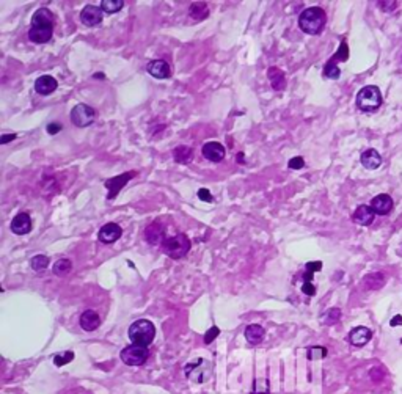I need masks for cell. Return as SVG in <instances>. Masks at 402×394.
I'll use <instances>...</instances> for the list:
<instances>
[{
	"label": "cell",
	"mask_w": 402,
	"mask_h": 394,
	"mask_svg": "<svg viewBox=\"0 0 402 394\" xmlns=\"http://www.w3.org/2000/svg\"><path fill=\"white\" fill-rule=\"evenodd\" d=\"M371 207L377 215H387L393 209V198L387 193H380L371 200Z\"/></svg>",
	"instance_id": "obj_12"
},
{
	"label": "cell",
	"mask_w": 402,
	"mask_h": 394,
	"mask_svg": "<svg viewBox=\"0 0 402 394\" xmlns=\"http://www.w3.org/2000/svg\"><path fill=\"white\" fill-rule=\"evenodd\" d=\"M124 7L123 0H104L101 4V10L105 13H116Z\"/></svg>",
	"instance_id": "obj_29"
},
{
	"label": "cell",
	"mask_w": 402,
	"mask_h": 394,
	"mask_svg": "<svg viewBox=\"0 0 402 394\" xmlns=\"http://www.w3.org/2000/svg\"><path fill=\"white\" fill-rule=\"evenodd\" d=\"M245 338L250 344H259L264 338V328L258 324H251L245 328Z\"/></svg>",
	"instance_id": "obj_23"
},
{
	"label": "cell",
	"mask_w": 402,
	"mask_h": 394,
	"mask_svg": "<svg viewBox=\"0 0 402 394\" xmlns=\"http://www.w3.org/2000/svg\"><path fill=\"white\" fill-rule=\"evenodd\" d=\"M145 239L148 243L151 245H162V242L167 239L165 237V226L160 221H153L146 226L145 230Z\"/></svg>",
	"instance_id": "obj_9"
},
{
	"label": "cell",
	"mask_w": 402,
	"mask_h": 394,
	"mask_svg": "<svg viewBox=\"0 0 402 394\" xmlns=\"http://www.w3.org/2000/svg\"><path fill=\"white\" fill-rule=\"evenodd\" d=\"M198 198H200L201 201H206V203L212 201V195L209 193L207 189H200V190H198Z\"/></svg>",
	"instance_id": "obj_37"
},
{
	"label": "cell",
	"mask_w": 402,
	"mask_h": 394,
	"mask_svg": "<svg viewBox=\"0 0 402 394\" xmlns=\"http://www.w3.org/2000/svg\"><path fill=\"white\" fill-rule=\"evenodd\" d=\"M188 16L194 20H203L209 16V7L204 2H194L188 8Z\"/></svg>",
	"instance_id": "obj_25"
},
{
	"label": "cell",
	"mask_w": 402,
	"mask_h": 394,
	"mask_svg": "<svg viewBox=\"0 0 402 394\" xmlns=\"http://www.w3.org/2000/svg\"><path fill=\"white\" fill-rule=\"evenodd\" d=\"M54 35V26H32L29 30V39L35 44H46Z\"/></svg>",
	"instance_id": "obj_8"
},
{
	"label": "cell",
	"mask_w": 402,
	"mask_h": 394,
	"mask_svg": "<svg viewBox=\"0 0 402 394\" xmlns=\"http://www.w3.org/2000/svg\"><path fill=\"white\" fill-rule=\"evenodd\" d=\"M379 8L387 11V13H391L397 8V2H391V0L390 2H379Z\"/></svg>",
	"instance_id": "obj_36"
},
{
	"label": "cell",
	"mask_w": 402,
	"mask_h": 394,
	"mask_svg": "<svg viewBox=\"0 0 402 394\" xmlns=\"http://www.w3.org/2000/svg\"><path fill=\"white\" fill-rule=\"evenodd\" d=\"M80 20L83 26L94 27L102 22V10L96 5H87L80 13Z\"/></svg>",
	"instance_id": "obj_10"
},
{
	"label": "cell",
	"mask_w": 402,
	"mask_h": 394,
	"mask_svg": "<svg viewBox=\"0 0 402 394\" xmlns=\"http://www.w3.org/2000/svg\"><path fill=\"white\" fill-rule=\"evenodd\" d=\"M94 77H96V79H104V74H96Z\"/></svg>",
	"instance_id": "obj_44"
},
{
	"label": "cell",
	"mask_w": 402,
	"mask_h": 394,
	"mask_svg": "<svg viewBox=\"0 0 402 394\" xmlns=\"http://www.w3.org/2000/svg\"><path fill=\"white\" fill-rule=\"evenodd\" d=\"M288 165H289L291 170H300V168L305 167V160H303V157L297 156V157H292V159L288 162Z\"/></svg>",
	"instance_id": "obj_34"
},
{
	"label": "cell",
	"mask_w": 402,
	"mask_h": 394,
	"mask_svg": "<svg viewBox=\"0 0 402 394\" xmlns=\"http://www.w3.org/2000/svg\"><path fill=\"white\" fill-rule=\"evenodd\" d=\"M154 336H156V328L150 321H146V319L135 321L129 327V339L135 346L148 347L153 342Z\"/></svg>",
	"instance_id": "obj_2"
},
{
	"label": "cell",
	"mask_w": 402,
	"mask_h": 394,
	"mask_svg": "<svg viewBox=\"0 0 402 394\" xmlns=\"http://www.w3.org/2000/svg\"><path fill=\"white\" fill-rule=\"evenodd\" d=\"M236 160L241 162V163H244V153H239V154L236 156Z\"/></svg>",
	"instance_id": "obj_43"
},
{
	"label": "cell",
	"mask_w": 402,
	"mask_h": 394,
	"mask_svg": "<svg viewBox=\"0 0 402 394\" xmlns=\"http://www.w3.org/2000/svg\"><path fill=\"white\" fill-rule=\"evenodd\" d=\"M58 84L57 80L52 77V76H41L38 77V80L35 82V90L38 94H43V96H48L51 93H54L57 90Z\"/></svg>",
	"instance_id": "obj_17"
},
{
	"label": "cell",
	"mask_w": 402,
	"mask_h": 394,
	"mask_svg": "<svg viewBox=\"0 0 402 394\" xmlns=\"http://www.w3.org/2000/svg\"><path fill=\"white\" fill-rule=\"evenodd\" d=\"M382 106V93L375 85L363 87L357 94V107L363 112H374Z\"/></svg>",
	"instance_id": "obj_4"
},
{
	"label": "cell",
	"mask_w": 402,
	"mask_h": 394,
	"mask_svg": "<svg viewBox=\"0 0 402 394\" xmlns=\"http://www.w3.org/2000/svg\"><path fill=\"white\" fill-rule=\"evenodd\" d=\"M73 358H74L73 352H65L63 355H55L54 363H55V366H65V364H68L69 361H73Z\"/></svg>",
	"instance_id": "obj_33"
},
{
	"label": "cell",
	"mask_w": 402,
	"mask_h": 394,
	"mask_svg": "<svg viewBox=\"0 0 402 394\" xmlns=\"http://www.w3.org/2000/svg\"><path fill=\"white\" fill-rule=\"evenodd\" d=\"M302 291H303V294H306V296H314V294H316V287H314L311 283H303V284H302Z\"/></svg>",
	"instance_id": "obj_38"
},
{
	"label": "cell",
	"mask_w": 402,
	"mask_h": 394,
	"mask_svg": "<svg viewBox=\"0 0 402 394\" xmlns=\"http://www.w3.org/2000/svg\"><path fill=\"white\" fill-rule=\"evenodd\" d=\"M96 119V110L87 104H77L71 110V122L76 128H87Z\"/></svg>",
	"instance_id": "obj_5"
},
{
	"label": "cell",
	"mask_w": 402,
	"mask_h": 394,
	"mask_svg": "<svg viewBox=\"0 0 402 394\" xmlns=\"http://www.w3.org/2000/svg\"><path fill=\"white\" fill-rule=\"evenodd\" d=\"M372 333H371V330L366 328V327H357L353 328L350 333H349V341L350 344L357 346V347H362L365 346L369 339H371Z\"/></svg>",
	"instance_id": "obj_20"
},
{
	"label": "cell",
	"mask_w": 402,
	"mask_h": 394,
	"mask_svg": "<svg viewBox=\"0 0 402 394\" xmlns=\"http://www.w3.org/2000/svg\"><path fill=\"white\" fill-rule=\"evenodd\" d=\"M134 176H135V171H128V173H123V175H120V176H116V178H112V179L105 181V182H104L105 187L109 189L107 198H109V200H113V198L118 195V192L123 189V185L128 184Z\"/></svg>",
	"instance_id": "obj_7"
},
{
	"label": "cell",
	"mask_w": 402,
	"mask_h": 394,
	"mask_svg": "<svg viewBox=\"0 0 402 394\" xmlns=\"http://www.w3.org/2000/svg\"><path fill=\"white\" fill-rule=\"evenodd\" d=\"M324 76L328 79H338L341 76V69L336 66V63H333V61L330 60L324 68Z\"/></svg>",
	"instance_id": "obj_31"
},
{
	"label": "cell",
	"mask_w": 402,
	"mask_h": 394,
	"mask_svg": "<svg viewBox=\"0 0 402 394\" xmlns=\"http://www.w3.org/2000/svg\"><path fill=\"white\" fill-rule=\"evenodd\" d=\"M32 26H54V14L48 8H39L32 16Z\"/></svg>",
	"instance_id": "obj_22"
},
{
	"label": "cell",
	"mask_w": 402,
	"mask_h": 394,
	"mask_svg": "<svg viewBox=\"0 0 402 394\" xmlns=\"http://www.w3.org/2000/svg\"><path fill=\"white\" fill-rule=\"evenodd\" d=\"M360 162L366 168V170H377L380 165H382V156H380L375 150H366L362 153V157H360Z\"/></svg>",
	"instance_id": "obj_18"
},
{
	"label": "cell",
	"mask_w": 402,
	"mask_h": 394,
	"mask_svg": "<svg viewBox=\"0 0 402 394\" xmlns=\"http://www.w3.org/2000/svg\"><path fill=\"white\" fill-rule=\"evenodd\" d=\"M390 325L394 327V325H402V316H396L390 321Z\"/></svg>",
	"instance_id": "obj_42"
},
{
	"label": "cell",
	"mask_w": 402,
	"mask_h": 394,
	"mask_svg": "<svg viewBox=\"0 0 402 394\" xmlns=\"http://www.w3.org/2000/svg\"><path fill=\"white\" fill-rule=\"evenodd\" d=\"M385 284V277L379 272H374V274H369L366 278H365V286L369 291H379L380 287H384Z\"/></svg>",
	"instance_id": "obj_26"
},
{
	"label": "cell",
	"mask_w": 402,
	"mask_h": 394,
	"mask_svg": "<svg viewBox=\"0 0 402 394\" xmlns=\"http://www.w3.org/2000/svg\"><path fill=\"white\" fill-rule=\"evenodd\" d=\"M371 379H372L374 382H380V380L384 379V374H382V372H380L379 367H375V369L371 371Z\"/></svg>",
	"instance_id": "obj_39"
},
{
	"label": "cell",
	"mask_w": 402,
	"mask_h": 394,
	"mask_svg": "<svg viewBox=\"0 0 402 394\" xmlns=\"http://www.w3.org/2000/svg\"><path fill=\"white\" fill-rule=\"evenodd\" d=\"M11 231L17 236H24L32 231V218L27 212L17 214L11 221Z\"/></svg>",
	"instance_id": "obj_13"
},
{
	"label": "cell",
	"mask_w": 402,
	"mask_h": 394,
	"mask_svg": "<svg viewBox=\"0 0 402 394\" xmlns=\"http://www.w3.org/2000/svg\"><path fill=\"white\" fill-rule=\"evenodd\" d=\"M327 24V14L321 7H310L299 16V27L308 35H319Z\"/></svg>",
	"instance_id": "obj_1"
},
{
	"label": "cell",
	"mask_w": 402,
	"mask_h": 394,
	"mask_svg": "<svg viewBox=\"0 0 402 394\" xmlns=\"http://www.w3.org/2000/svg\"><path fill=\"white\" fill-rule=\"evenodd\" d=\"M327 357V349L324 347H311L308 350V360H317V358H325Z\"/></svg>",
	"instance_id": "obj_32"
},
{
	"label": "cell",
	"mask_w": 402,
	"mask_h": 394,
	"mask_svg": "<svg viewBox=\"0 0 402 394\" xmlns=\"http://www.w3.org/2000/svg\"><path fill=\"white\" fill-rule=\"evenodd\" d=\"M61 131V126L58 122H52V124H49L48 126V132L51 134V135H54V134H58Z\"/></svg>",
	"instance_id": "obj_40"
},
{
	"label": "cell",
	"mask_w": 402,
	"mask_h": 394,
	"mask_svg": "<svg viewBox=\"0 0 402 394\" xmlns=\"http://www.w3.org/2000/svg\"><path fill=\"white\" fill-rule=\"evenodd\" d=\"M374 217H375V212L372 211L371 206H366V204L358 206L352 214V220L357 225H362V226H369L374 221Z\"/></svg>",
	"instance_id": "obj_15"
},
{
	"label": "cell",
	"mask_w": 402,
	"mask_h": 394,
	"mask_svg": "<svg viewBox=\"0 0 402 394\" xmlns=\"http://www.w3.org/2000/svg\"><path fill=\"white\" fill-rule=\"evenodd\" d=\"M267 77L270 80V85L273 90L277 91H281L286 88V77H285V72L280 69V68H275L272 66L269 71H267Z\"/></svg>",
	"instance_id": "obj_21"
},
{
	"label": "cell",
	"mask_w": 402,
	"mask_h": 394,
	"mask_svg": "<svg viewBox=\"0 0 402 394\" xmlns=\"http://www.w3.org/2000/svg\"><path fill=\"white\" fill-rule=\"evenodd\" d=\"M162 252L172 259H181L190 252V240L185 234H176L167 237L162 245Z\"/></svg>",
	"instance_id": "obj_3"
},
{
	"label": "cell",
	"mask_w": 402,
	"mask_h": 394,
	"mask_svg": "<svg viewBox=\"0 0 402 394\" xmlns=\"http://www.w3.org/2000/svg\"><path fill=\"white\" fill-rule=\"evenodd\" d=\"M148 349L131 344L121 350V360L128 366H141L148 360Z\"/></svg>",
	"instance_id": "obj_6"
},
{
	"label": "cell",
	"mask_w": 402,
	"mask_h": 394,
	"mask_svg": "<svg viewBox=\"0 0 402 394\" xmlns=\"http://www.w3.org/2000/svg\"><path fill=\"white\" fill-rule=\"evenodd\" d=\"M219 335H220V330H219L217 327L209 328V330L206 331V335H204V344H210Z\"/></svg>",
	"instance_id": "obj_35"
},
{
	"label": "cell",
	"mask_w": 402,
	"mask_h": 394,
	"mask_svg": "<svg viewBox=\"0 0 402 394\" xmlns=\"http://www.w3.org/2000/svg\"><path fill=\"white\" fill-rule=\"evenodd\" d=\"M173 157L178 163L185 165L188 162H192L194 159V150L190 146H185V144H181V146H176L173 150Z\"/></svg>",
	"instance_id": "obj_24"
},
{
	"label": "cell",
	"mask_w": 402,
	"mask_h": 394,
	"mask_svg": "<svg viewBox=\"0 0 402 394\" xmlns=\"http://www.w3.org/2000/svg\"><path fill=\"white\" fill-rule=\"evenodd\" d=\"M101 325V317L96 311L93 309H87L83 311L80 316V327L85 331H94L98 327Z\"/></svg>",
	"instance_id": "obj_19"
},
{
	"label": "cell",
	"mask_w": 402,
	"mask_h": 394,
	"mask_svg": "<svg viewBox=\"0 0 402 394\" xmlns=\"http://www.w3.org/2000/svg\"><path fill=\"white\" fill-rule=\"evenodd\" d=\"M14 138H16V134H4L2 138H0V143H2V144H7V143H10V141L14 140Z\"/></svg>",
	"instance_id": "obj_41"
},
{
	"label": "cell",
	"mask_w": 402,
	"mask_h": 394,
	"mask_svg": "<svg viewBox=\"0 0 402 394\" xmlns=\"http://www.w3.org/2000/svg\"><path fill=\"white\" fill-rule=\"evenodd\" d=\"M49 264H51V259H49L46 255H36V256H33L32 261H30V265H32V268H33L35 272H43V270H46V268L49 267Z\"/></svg>",
	"instance_id": "obj_28"
},
{
	"label": "cell",
	"mask_w": 402,
	"mask_h": 394,
	"mask_svg": "<svg viewBox=\"0 0 402 394\" xmlns=\"http://www.w3.org/2000/svg\"><path fill=\"white\" fill-rule=\"evenodd\" d=\"M203 156L209 162H220L225 157V146L219 141H207L203 146Z\"/></svg>",
	"instance_id": "obj_14"
},
{
	"label": "cell",
	"mask_w": 402,
	"mask_h": 394,
	"mask_svg": "<svg viewBox=\"0 0 402 394\" xmlns=\"http://www.w3.org/2000/svg\"><path fill=\"white\" fill-rule=\"evenodd\" d=\"M341 319V309H338V308H332V309H328L327 313L324 314V317H322V322L324 324H327V325H333V324H336L338 321Z\"/></svg>",
	"instance_id": "obj_30"
},
{
	"label": "cell",
	"mask_w": 402,
	"mask_h": 394,
	"mask_svg": "<svg viewBox=\"0 0 402 394\" xmlns=\"http://www.w3.org/2000/svg\"><path fill=\"white\" fill-rule=\"evenodd\" d=\"M71 268H73V262L68 259V258H63V259H58L54 265H52V270L55 275L58 277H63V275H66L71 272Z\"/></svg>",
	"instance_id": "obj_27"
},
{
	"label": "cell",
	"mask_w": 402,
	"mask_h": 394,
	"mask_svg": "<svg viewBox=\"0 0 402 394\" xmlns=\"http://www.w3.org/2000/svg\"><path fill=\"white\" fill-rule=\"evenodd\" d=\"M146 71L156 79H168L170 77V66L165 60H151L146 66Z\"/></svg>",
	"instance_id": "obj_16"
},
{
	"label": "cell",
	"mask_w": 402,
	"mask_h": 394,
	"mask_svg": "<svg viewBox=\"0 0 402 394\" xmlns=\"http://www.w3.org/2000/svg\"><path fill=\"white\" fill-rule=\"evenodd\" d=\"M121 234H123L121 226H120L118 223L110 221V223H105V225L101 228L98 237H99V240H101L102 243H113V242H116V240L121 237Z\"/></svg>",
	"instance_id": "obj_11"
}]
</instances>
